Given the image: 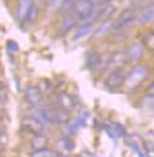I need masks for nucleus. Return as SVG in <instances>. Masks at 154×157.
I'll return each mask as SVG.
<instances>
[{"mask_svg": "<svg viewBox=\"0 0 154 157\" xmlns=\"http://www.w3.org/2000/svg\"><path fill=\"white\" fill-rule=\"evenodd\" d=\"M40 116L50 124H66L71 115L69 111L64 109H60L59 106H48V107H43L40 111H38Z\"/></svg>", "mask_w": 154, "mask_h": 157, "instance_id": "1", "label": "nucleus"}, {"mask_svg": "<svg viewBox=\"0 0 154 157\" xmlns=\"http://www.w3.org/2000/svg\"><path fill=\"white\" fill-rule=\"evenodd\" d=\"M98 0H76L72 12L80 21H89L95 15Z\"/></svg>", "mask_w": 154, "mask_h": 157, "instance_id": "2", "label": "nucleus"}, {"mask_svg": "<svg viewBox=\"0 0 154 157\" xmlns=\"http://www.w3.org/2000/svg\"><path fill=\"white\" fill-rule=\"evenodd\" d=\"M148 77V69L144 65H136L131 69V72L128 73V75H126L123 86H125L126 91H132L136 87H139L143 81Z\"/></svg>", "mask_w": 154, "mask_h": 157, "instance_id": "3", "label": "nucleus"}, {"mask_svg": "<svg viewBox=\"0 0 154 157\" xmlns=\"http://www.w3.org/2000/svg\"><path fill=\"white\" fill-rule=\"evenodd\" d=\"M22 128H23V130H26L27 133H31V134H34V136H41L45 132L44 123L38 119V117H34V116L23 117Z\"/></svg>", "mask_w": 154, "mask_h": 157, "instance_id": "4", "label": "nucleus"}, {"mask_svg": "<svg viewBox=\"0 0 154 157\" xmlns=\"http://www.w3.org/2000/svg\"><path fill=\"white\" fill-rule=\"evenodd\" d=\"M125 78H126V74L121 68L116 69V70H113V72H111L109 74H108V77L105 78V87H108L112 91L117 90V88H120L123 86Z\"/></svg>", "mask_w": 154, "mask_h": 157, "instance_id": "5", "label": "nucleus"}, {"mask_svg": "<svg viewBox=\"0 0 154 157\" xmlns=\"http://www.w3.org/2000/svg\"><path fill=\"white\" fill-rule=\"evenodd\" d=\"M25 100L31 106H37L43 101V91L36 86H30L25 91Z\"/></svg>", "mask_w": 154, "mask_h": 157, "instance_id": "6", "label": "nucleus"}, {"mask_svg": "<svg viewBox=\"0 0 154 157\" xmlns=\"http://www.w3.org/2000/svg\"><path fill=\"white\" fill-rule=\"evenodd\" d=\"M137 19V14L134 12V10H125L121 15L118 21L114 23V28L116 29H123V28H127L130 27L131 25H134V22Z\"/></svg>", "mask_w": 154, "mask_h": 157, "instance_id": "7", "label": "nucleus"}, {"mask_svg": "<svg viewBox=\"0 0 154 157\" xmlns=\"http://www.w3.org/2000/svg\"><path fill=\"white\" fill-rule=\"evenodd\" d=\"M143 55H144V46L140 42H136L134 45H131L128 48V50H127V52H126L127 59L131 60V61L140 60L143 58Z\"/></svg>", "mask_w": 154, "mask_h": 157, "instance_id": "8", "label": "nucleus"}, {"mask_svg": "<svg viewBox=\"0 0 154 157\" xmlns=\"http://www.w3.org/2000/svg\"><path fill=\"white\" fill-rule=\"evenodd\" d=\"M57 106H59L60 109H64L67 110V111H69V110H72L75 106H76V102H75V100L72 98V96H69L68 93H64V92H62L59 93V95L57 96Z\"/></svg>", "mask_w": 154, "mask_h": 157, "instance_id": "9", "label": "nucleus"}, {"mask_svg": "<svg viewBox=\"0 0 154 157\" xmlns=\"http://www.w3.org/2000/svg\"><path fill=\"white\" fill-rule=\"evenodd\" d=\"M77 17L73 14V13H67V15L63 18V21H62V26H60V33L63 35V33H67L69 32L76 25H77Z\"/></svg>", "mask_w": 154, "mask_h": 157, "instance_id": "10", "label": "nucleus"}, {"mask_svg": "<svg viewBox=\"0 0 154 157\" xmlns=\"http://www.w3.org/2000/svg\"><path fill=\"white\" fill-rule=\"evenodd\" d=\"M100 64H102V56H100V54L91 51L86 56V67L90 70H95Z\"/></svg>", "mask_w": 154, "mask_h": 157, "instance_id": "11", "label": "nucleus"}, {"mask_svg": "<svg viewBox=\"0 0 154 157\" xmlns=\"http://www.w3.org/2000/svg\"><path fill=\"white\" fill-rule=\"evenodd\" d=\"M34 5V0H19V9H18V17L21 21H25L27 14Z\"/></svg>", "mask_w": 154, "mask_h": 157, "instance_id": "12", "label": "nucleus"}, {"mask_svg": "<svg viewBox=\"0 0 154 157\" xmlns=\"http://www.w3.org/2000/svg\"><path fill=\"white\" fill-rule=\"evenodd\" d=\"M127 56H126V52H122V51H117V52H114L112 55V58H111V65L116 67V68H121L122 65H125L126 64V61H127Z\"/></svg>", "mask_w": 154, "mask_h": 157, "instance_id": "13", "label": "nucleus"}, {"mask_svg": "<svg viewBox=\"0 0 154 157\" xmlns=\"http://www.w3.org/2000/svg\"><path fill=\"white\" fill-rule=\"evenodd\" d=\"M30 157H62V153L55 151V150H50V148H43V150H37L31 153Z\"/></svg>", "mask_w": 154, "mask_h": 157, "instance_id": "14", "label": "nucleus"}, {"mask_svg": "<svg viewBox=\"0 0 154 157\" xmlns=\"http://www.w3.org/2000/svg\"><path fill=\"white\" fill-rule=\"evenodd\" d=\"M94 26H95V23L94 22H85L83 23V26L79 29V32H77L76 35H75V37H73V40H80V38H82V37H85V36H87L92 29H94Z\"/></svg>", "mask_w": 154, "mask_h": 157, "instance_id": "15", "label": "nucleus"}, {"mask_svg": "<svg viewBox=\"0 0 154 157\" xmlns=\"http://www.w3.org/2000/svg\"><path fill=\"white\" fill-rule=\"evenodd\" d=\"M153 15H154V13H153V5H150V6L145 8L144 10L140 12V14L137 15V19L140 21L143 25H145V23H150L153 21Z\"/></svg>", "mask_w": 154, "mask_h": 157, "instance_id": "16", "label": "nucleus"}, {"mask_svg": "<svg viewBox=\"0 0 154 157\" xmlns=\"http://www.w3.org/2000/svg\"><path fill=\"white\" fill-rule=\"evenodd\" d=\"M46 144H48V138H46L44 134L35 136L34 139H32V148H34V151L43 150V148L46 147Z\"/></svg>", "mask_w": 154, "mask_h": 157, "instance_id": "17", "label": "nucleus"}, {"mask_svg": "<svg viewBox=\"0 0 154 157\" xmlns=\"http://www.w3.org/2000/svg\"><path fill=\"white\" fill-rule=\"evenodd\" d=\"M114 6H112V5H107L105 8H103L102 10H100V13H99V17H100V19L102 21H104V22H108V19H109L112 15L114 14Z\"/></svg>", "mask_w": 154, "mask_h": 157, "instance_id": "18", "label": "nucleus"}, {"mask_svg": "<svg viewBox=\"0 0 154 157\" xmlns=\"http://www.w3.org/2000/svg\"><path fill=\"white\" fill-rule=\"evenodd\" d=\"M58 144H59V147H62L63 148V151L64 152H71L72 150H73V142L69 138H63V139H60L59 142H58Z\"/></svg>", "mask_w": 154, "mask_h": 157, "instance_id": "19", "label": "nucleus"}, {"mask_svg": "<svg viewBox=\"0 0 154 157\" xmlns=\"http://www.w3.org/2000/svg\"><path fill=\"white\" fill-rule=\"evenodd\" d=\"M37 15H38V8L35 6V5H32L25 21H27L28 23H34V22L36 21V18H37Z\"/></svg>", "mask_w": 154, "mask_h": 157, "instance_id": "20", "label": "nucleus"}, {"mask_svg": "<svg viewBox=\"0 0 154 157\" xmlns=\"http://www.w3.org/2000/svg\"><path fill=\"white\" fill-rule=\"evenodd\" d=\"M153 40H154V36L153 33H149V35H146L145 38H144V44L148 46V49L150 51H153Z\"/></svg>", "mask_w": 154, "mask_h": 157, "instance_id": "21", "label": "nucleus"}, {"mask_svg": "<svg viewBox=\"0 0 154 157\" xmlns=\"http://www.w3.org/2000/svg\"><path fill=\"white\" fill-rule=\"evenodd\" d=\"M6 49H8V51H9L10 54H14L15 51H18V45L15 44L14 41H8V44H6Z\"/></svg>", "mask_w": 154, "mask_h": 157, "instance_id": "22", "label": "nucleus"}, {"mask_svg": "<svg viewBox=\"0 0 154 157\" xmlns=\"http://www.w3.org/2000/svg\"><path fill=\"white\" fill-rule=\"evenodd\" d=\"M6 138H5V136L4 134H2L0 136V153H2L3 151H5V148H6Z\"/></svg>", "mask_w": 154, "mask_h": 157, "instance_id": "23", "label": "nucleus"}, {"mask_svg": "<svg viewBox=\"0 0 154 157\" xmlns=\"http://www.w3.org/2000/svg\"><path fill=\"white\" fill-rule=\"evenodd\" d=\"M6 101H8V97H6V95L4 93V91H0V109H2V106L5 105Z\"/></svg>", "mask_w": 154, "mask_h": 157, "instance_id": "24", "label": "nucleus"}, {"mask_svg": "<svg viewBox=\"0 0 154 157\" xmlns=\"http://www.w3.org/2000/svg\"><path fill=\"white\" fill-rule=\"evenodd\" d=\"M5 125L3 124V121L2 120H0V136H2V134H4V133H5Z\"/></svg>", "mask_w": 154, "mask_h": 157, "instance_id": "25", "label": "nucleus"}, {"mask_svg": "<svg viewBox=\"0 0 154 157\" xmlns=\"http://www.w3.org/2000/svg\"><path fill=\"white\" fill-rule=\"evenodd\" d=\"M4 88H5V86H4V83L0 81V91H4Z\"/></svg>", "mask_w": 154, "mask_h": 157, "instance_id": "26", "label": "nucleus"}, {"mask_svg": "<svg viewBox=\"0 0 154 157\" xmlns=\"http://www.w3.org/2000/svg\"><path fill=\"white\" fill-rule=\"evenodd\" d=\"M3 116H4V110H3V109H0V120L3 119Z\"/></svg>", "mask_w": 154, "mask_h": 157, "instance_id": "27", "label": "nucleus"}, {"mask_svg": "<svg viewBox=\"0 0 154 157\" xmlns=\"http://www.w3.org/2000/svg\"><path fill=\"white\" fill-rule=\"evenodd\" d=\"M100 2H111V0H100Z\"/></svg>", "mask_w": 154, "mask_h": 157, "instance_id": "28", "label": "nucleus"}]
</instances>
